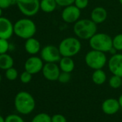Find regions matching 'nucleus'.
Returning <instances> with one entry per match:
<instances>
[{"label": "nucleus", "mask_w": 122, "mask_h": 122, "mask_svg": "<svg viewBox=\"0 0 122 122\" xmlns=\"http://www.w3.org/2000/svg\"><path fill=\"white\" fill-rule=\"evenodd\" d=\"M14 103L16 111L22 115L31 113L34 111L36 105L34 97L27 91L17 93L15 96Z\"/></svg>", "instance_id": "1"}, {"label": "nucleus", "mask_w": 122, "mask_h": 122, "mask_svg": "<svg viewBox=\"0 0 122 122\" xmlns=\"http://www.w3.org/2000/svg\"><path fill=\"white\" fill-rule=\"evenodd\" d=\"M73 32L80 39L90 40L97 32V24L91 19L79 20L73 25Z\"/></svg>", "instance_id": "2"}, {"label": "nucleus", "mask_w": 122, "mask_h": 122, "mask_svg": "<svg viewBox=\"0 0 122 122\" xmlns=\"http://www.w3.org/2000/svg\"><path fill=\"white\" fill-rule=\"evenodd\" d=\"M37 31L35 23L29 18H22L14 24V34L20 38L27 40L32 37Z\"/></svg>", "instance_id": "3"}, {"label": "nucleus", "mask_w": 122, "mask_h": 122, "mask_svg": "<svg viewBox=\"0 0 122 122\" xmlns=\"http://www.w3.org/2000/svg\"><path fill=\"white\" fill-rule=\"evenodd\" d=\"M58 49L62 57H72L81 51V42L74 37H66L60 42Z\"/></svg>", "instance_id": "4"}, {"label": "nucleus", "mask_w": 122, "mask_h": 122, "mask_svg": "<svg viewBox=\"0 0 122 122\" xmlns=\"http://www.w3.org/2000/svg\"><path fill=\"white\" fill-rule=\"evenodd\" d=\"M89 45L92 50L107 52L113 47V39L106 33L96 32L89 40Z\"/></svg>", "instance_id": "5"}, {"label": "nucleus", "mask_w": 122, "mask_h": 122, "mask_svg": "<svg viewBox=\"0 0 122 122\" xmlns=\"http://www.w3.org/2000/svg\"><path fill=\"white\" fill-rule=\"evenodd\" d=\"M86 64L91 69H102L106 64L107 57L105 52L92 50L85 56Z\"/></svg>", "instance_id": "6"}, {"label": "nucleus", "mask_w": 122, "mask_h": 122, "mask_svg": "<svg viewBox=\"0 0 122 122\" xmlns=\"http://www.w3.org/2000/svg\"><path fill=\"white\" fill-rule=\"evenodd\" d=\"M17 6L26 17L35 16L40 9V0H17Z\"/></svg>", "instance_id": "7"}, {"label": "nucleus", "mask_w": 122, "mask_h": 122, "mask_svg": "<svg viewBox=\"0 0 122 122\" xmlns=\"http://www.w3.org/2000/svg\"><path fill=\"white\" fill-rule=\"evenodd\" d=\"M61 56L58 47L55 45H46L40 50V57L45 63L59 62Z\"/></svg>", "instance_id": "8"}, {"label": "nucleus", "mask_w": 122, "mask_h": 122, "mask_svg": "<svg viewBox=\"0 0 122 122\" xmlns=\"http://www.w3.org/2000/svg\"><path fill=\"white\" fill-rule=\"evenodd\" d=\"M44 66L43 60L41 57L37 56H32L27 59L25 63V71L30 73L31 74H37L42 71Z\"/></svg>", "instance_id": "9"}, {"label": "nucleus", "mask_w": 122, "mask_h": 122, "mask_svg": "<svg viewBox=\"0 0 122 122\" xmlns=\"http://www.w3.org/2000/svg\"><path fill=\"white\" fill-rule=\"evenodd\" d=\"M81 17V10L76 5L66 7L61 14V17L66 23H75Z\"/></svg>", "instance_id": "10"}, {"label": "nucleus", "mask_w": 122, "mask_h": 122, "mask_svg": "<svg viewBox=\"0 0 122 122\" xmlns=\"http://www.w3.org/2000/svg\"><path fill=\"white\" fill-rule=\"evenodd\" d=\"M42 73L45 79L50 81H55L58 80L60 69L56 63H46L44 64Z\"/></svg>", "instance_id": "11"}, {"label": "nucleus", "mask_w": 122, "mask_h": 122, "mask_svg": "<svg viewBox=\"0 0 122 122\" xmlns=\"http://www.w3.org/2000/svg\"><path fill=\"white\" fill-rule=\"evenodd\" d=\"M108 69L113 75L122 78V54L113 55L108 63Z\"/></svg>", "instance_id": "12"}, {"label": "nucleus", "mask_w": 122, "mask_h": 122, "mask_svg": "<svg viewBox=\"0 0 122 122\" xmlns=\"http://www.w3.org/2000/svg\"><path fill=\"white\" fill-rule=\"evenodd\" d=\"M14 34V24L7 17H0V38L9 40Z\"/></svg>", "instance_id": "13"}, {"label": "nucleus", "mask_w": 122, "mask_h": 122, "mask_svg": "<svg viewBox=\"0 0 122 122\" xmlns=\"http://www.w3.org/2000/svg\"><path fill=\"white\" fill-rule=\"evenodd\" d=\"M120 108L121 106L118 100L112 98L106 99L101 105L103 112L107 115H113L119 111Z\"/></svg>", "instance_id": "14"}, {"label": "nucleus", "mask_w": 122, "mask_h": 122, "mask_svg": "<svg viewBox=\"0 0 122 122\" xmlns=\"http://www.w3.org/2000/svg\"><path fill=\"white\" fill-rule=\"evenodd\" d=\"M25 49L28 54L35 55L40 52L41 45L38 40L32 37L26 40L25 43Z\"/></svg>", "instance_id": "15"}, {"label": "nucleus", "mask_w": 122, "mask_h": 122, "mask_svg": "<svg viewBox=\"0 0 122 122\" xmlns=\"http://www.w3.org/2000/svg\"><path fill=\"white\" fill-rule=\"evenodd\" d=\"M107 12L102 7H97L94 8L91 13V20L96 24L103 23L107 18Z\"/></svg>", "instance_id": "16"}, {"label": "nucleus", "mask_w": 122, "mask_h": 122, "mask_svg": "<svg viewBox=\"0 0 122 122\" xmlns=\"http://www.w3.org/2000/svg\"><path fill=\"white\" fill-rule=\"evenodd\" d=\"M59 67L61 71L71 73L75 68L74 60L71 57H62L59 61Z\"/></svg>", "instance_id": "17"}, {"label": "nucleus", "mask_w": 122, "mask_h": 122, "mask_svg": "<svg viewBox=\"0 0 122 122\" xmlns=\"http://www.w3.org/2000/svg\"><path fill=\"white\" fill-rule=\"evenodd\" d=\"M14 66V59L13 57L7 54H1L0 55V69L1 70H7Z\"/></svg>", "instance_id": "18"}, {"label": "nucleus", "mask_w": 122, "mask_h": 122, "mask_svg": "<svg viewBox=\"0 0 122 122\" xmlns=\"http://www.w3.org/2000/svg\"><path fill=\"white\" fill-rule=\"evenodd\" d=\"M57 6L55 0H41L40 9L45 13H50L55 11Z\"/></svg>", "instance_id": "19"}, {"label": "nucleus", "mask_w": 122, "mask_h": 122, "mask_svg": "<svg viewBox=\"0 0 122 122\" xmlns=\"http://www.w3.org/2000/svg\"><path fill=\"white\" fill-rule=\"evenodd\" d=\"M92 81L96 85H102L106 81V74L102 69L95 70L92 74Z\"/></svg>", "instance_id": "20"}, {"label": "nucleus", "mask_w": 122, "mask_h": 122, "mask_svg": "<svg viewBox=\"0 0 122 122\" xmlns=\"http://www.w3.org/2000/svg\"><path fill=\"white\" fill-rule=\"evenodd\" d=\"M31 122H52V117L46 113H40L33 117Z\"/></svg>", "instance_id": "21"}, {"label": "nucleus", "mask_w": 122, "mask_h": 122, "mask_svg": "<svg viewBox=\"0 0 122 122\" xmlns=\"http://www.w3.org/2000/svg\"><path fill=\"white\" fill-rule=\"evenodd\" d=\"M109 86L114 89L118 88L122 86V78L118 76L113 75L109 79Z\"/></svg>", "instance_id": "22"}, {"label": "nucleus", "mask_w": 122, "mask_h": 122, "mask_svg": "<svg viewBox=\"0 0 122 122\" xmlns=\"http://www.w3.org/2000/svg\"><path fill=\"white\" fill-rule=\"evenodd\" d=\"M18 71L16 68L12 67L5 71V77L7 80L13 81L18 78Z\"/></svg>", "instance_id": "23"}, {"label": "nucleus", "mask_w": 122, "mask_h": 122, "mask_svg": "<svg viewBox=\"0 0 122 122\" xmlns=\"http://www.w3.org/2000/svg\"><path fill=\"white\" fill-rule=\"evenodd\" d=\"M113 47L118 51L122 50V34H118L113 38Z\"/></svg>", "instance_id": "24"}, {"label": "nucleus", "mask_w": 122, "mask_h": 122, "mask_svg": "<svg viewBox=\"0 0 122 122\" xmlns=\"http://www.w3.org/2000/svg\"><path fill=\"white\" fill-rule=\"evenodd\" d=\"M10 43L8 40L0 38V55L7 53L8 50H10Z\"/></svg>", "instance_id": "25"}, {"label": "nucleus", "mask_w": 122, "mask_h": 122, "mask_svg": "<svg viewBox=\"0 0 122 122\" xmlns=\"http://www.w3.org/2000/svg\"><path fill=\"white\" fill-rule=\"evenodd\" d=\"M5 122H25V121L20 115L12 113L5 117Z\"/></svg>", "instance_id": "26"}, {"label": "nucleus", "mask_w": 122, "mask_h": 122, "mask_svg": "<svg viewBox=\"0 0 122 122\" xmlns=\"http://www.w3.org/2000/svg\"><path fill=\"white\" fill-rule=\"evenodd\" d=\"M71 78V73H66V72H61L59 77H58V81L61 83H67L70 81Z\"/></svg>", "instance_id": "27"}, {"label": "nucleus", "mask_w": 122, "mask_h": 122, "mask_svg": "<svg viewBox=\"0 0 122 122\" xmlns=\"http://www.w3.org/2000/svg\"><path fill=\"white\" fill-rule=\"evenodd\" d=\"M32 78V74H31L30 73L25 71L24 72L22 73V74L20 75V81L22 83H29Z\"/></svg>", "instance_id": "28"}, {"label": "nucleus", "mask_w": 122, "mask_h": 122, "mask_svg": "<svg viewBox=\"0 0 122 122\" xmlns=\"http://www.w3.org/2000/svg\"><path fill=\"white\" fill-rule=\"evenodd\" d=\"M55 1L58 6L66 7L74 4L76 0H55Z\"/></svg>", "instance_id": "29"}, {"label": "nucleus", "mask_w": 122, "mask_h": 122, "mask_svg": "<svg viewBox=\"0 0 122 122\" xmlns=\"http://www.w3.org/2000/svg\"><path fill=\"white\" fill-rule=\"evenodd\" d=\"M75 5L80 10H83L87 7L88 5V0H76Z\"/></svg>", "instance_id": "30"}, {"label": "nucleus", "mask_w": 122, "mask_h": 122, "mask_svg": "<svg viewBox=\"0 0 122 122\" xmlns=\"http://www.w3.org/2000/svg\"><path fill=\"white\" fill-rule=\"evenodd\" d=\"M52 122H67V119L63 115L57 113L52 116Z\"/></svg>", "instance_id": "31"}, {"label": "nucleus", "mask_w": 122, "mask_h": 122, "mask_svg": "<svg viewBox=\"0 0 122 122\" xmlns=\"http://www.w3.org/2000/svg\"><path fill=\"white\" fill-rule=\"evenodd\" d=\"M12 5L11 0H0V7L2 10H6Z\"/></svg>", "instance_id": "32"}, {"label": "nucleus", "mask_w": 122, "mask_h": 122, "mask_svg": "<svg viewBox=\"0 0 122 122\" xmlns=\"http://www.w3.org/2000/svg\"><path fill=\"white\" fill-rule=\"evenodd\" d=\"M118 102H119V104H120V106H121V108H122V94L119 96V98H118Z\"/></svg>", "instance_id": "33"}, {"label": "nucleus", "mask_w": 122, "mask_h": 122, "mask_svg": "<svg viewBox=\"0 0 122 122\" xmlns=\"http://www.w3.org/2000/svg\"><path fill=\"white\" fill-rule=\"evenodd\" d=\"M0 122H5V118L0 115Z\"/></svg>", "instance_id": "34"}, {"label": "nucleus", "mask_w": 122, "mask_h": 122, "mask_svg": "<svg viewBox=\"0 0 122 122\" xmlns=\"http://www.w3.org/2000/svg\"><path fill=\"white\" fill-rule=\"evenodd\" d=\"M2 9L0 7V17H2Z\"/></svg>", "instance_id": "35"}, {"label": "nucleus", "mask_w": 122, "mask_h": 122, "mask_svg": "<svg viewBox=\"0 0 122 122\" xmlns=\"http://www.w3.org/2000/svg\"><path fill=\"white\" fill-rule=\"evenodd\" d=\"M1 82H2V76L0 74V83H1Z\"/></svg>", "instance_id": "36"}, {"label": "nucleus", "mask_w": 122, "mask_h": 122, "mask_svg": "<svg viewBox=\"0 0 122 122\" xmlns=\"http://www.w3.org/2000/svg\"><path fill=\"white\" fill-rule=\"evenodd\" d=\"M118 1H119V2H120V4L122 5V0H118Z\"/></svg>", "instance_id": "37"}]
</instances>
